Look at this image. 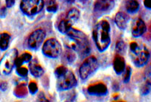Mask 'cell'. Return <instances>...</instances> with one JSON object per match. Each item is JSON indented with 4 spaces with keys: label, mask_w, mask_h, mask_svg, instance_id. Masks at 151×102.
<instances>
[{
    "label": "cell",
    "mask_w": 151,
    "mask_h": 102,
    "mask_svg": "<svg viewBox=\"0 0 151 102\" xmlns=\"http://www.w3.org/2000/svg\"><path fill=\"white\" fill-rule=\"evenodd\" d=\"M129 17L123 12H118L116 15L115 22L116 25L120 29H125L128 25Z\"/></svg>",
    "instance_id": "obj_15"
},
{
    "label": "cell",
    "mask_w": 151,
    "mask_h": 102,
    "mask_svg": "<svg viewBox=\"0 0 151 102\" xmlns=\"http://www.w3.org/2000/svg\"><path fill=\"white\" fill-rule=\"evenodd\" d=\"M110 26L107 21H102L96 24L93 30V38L100 52H104L110 44Z\"/></svg>",
    "instance_id": "obj_1"
},
{
    "label": "cell",
    "mask_w": 151,
    "mask_h": 102,
    "mask_svg": "<svg viewBox=\"0 0 151 102\" xmlns=\"http://www.w3.org/2000/svg\"><path fill=\"white\" fill-rule=\"evenodd\" d=\"M18 51L16 48H13L5 53L0 59V75H9L15 66V62L17 58Z\"/></svg>",
    "instance_id": "obj_3"
},
{
    "label": "cell",
    "mask_w": 151,
    "mask_h": 102,
    "mask_svg": "<svg viewBox=\"0 0 151 102\" xmlns=\"http://www.w3.org/2000/svg\"><path fill=\"white\" fill-rule=\"evenodd\" d=\"M69 2H72V1H73V0H68Z\"/></svg>",
    "instance_id": "obj_32"
},
{
    "label": "cell",
    "mask_w": 151,
    "mask_h": 102,
    "mask_svg": "<svg viewBox=\"0 0 151 102\" xmlns=\"http://www.w3.org/2000/svg\"><path fill=\"white\" fill-rule=\"evenodd\" d=\"M144 5L146 8L151 10V0H144Z\"/></svg>",
    "instance_id": "obj_29"
},
{
    "label": "cell",
    "mask_w": 151,
    "mask_h": 102,
    "mask_svg": "<svg viewBox=\"0 0 151 102\" xmlns=\"http://www.w3.org/2000/svg\"><path fill=\"white\" fill-rule=\"evenodd\" d=\"M61 45L55 38L47 40L42 47L43 54L49 58H58L61 53Z\"/></svg>",
    "instance_id": "obj_9"
},
{
    "label": "cell",
    "mask_w": 151,
    "mask_h": 102,
    "mask_svg": "<svg viewBox=\"0 0 151 102\" xmlns=\"http://www.w3.org/2000/svg\"><path fill=\"white\" fill-rule=\"evenodd\" d=\"M147 26L141 18L135 19L132 25V34L135 38L141 37L145 33Z\"/></svg>",
    "instance_id": "obj_11"
},
{
    "label": "cell",
    "mask_w": 151,
    "mask_h": 102,
    "mask_svg": "<svg viewBox=\"0 0 151 102\" xmlns=\"http://www.w3.org/2000/svg\"><path fill=\"white\" fill-rule=\"evenodd\" d=\"M29 70L31 74L35 77H40L44 74V69L40 65V63L38 62L37 60H33L29 62Z\"/></svg>",
    "instance_id": "obj_16"
},
{
    "label": "cell",
    "mask_w": 151,
    "mask_h": 102,
    "mask_svg": "<svg viewBox=\"0 0 151 102\" xmlns=\"http://www.w3.org/2000/svg\"><path fill=\"white\" fill-rule=\"evenodd\" d=\"M44 7L43 0H21L20 8L24 14L33 16L40 13Z\"/></svg>",
    "instance_id": "obj_6"
},
{
    "label": "cell",
    "mask_w": 151,
    "mask_h": 102,
    "mask_svg": "<svg viewBox=\"0 0 151 102\" xmlns=\"http://www.w3.org/2000/svg\"><path fill=\"white\" fill-rule=\"evenodd\" d=\"M68 37L73 40L79 47V51L83 55H87L90 53V45L88 37L81 31L71 28L67 33Z\"/></svg>",
    "instance_id": "obj_4"
},
{
    "label": "cell",
    "mask_w": 151,
    "mask_h": 102,
    "mask_svg": "<svg viewBox=\"0 0 151 102\" xmlns=\"http://www.w3.org/2000/svg\"><path fill=\"white\" fill-rule=\"evenodd\" d=\"M66 58L68 60V62H72L73 61H74V59L76 58L75 54L73 52H71V51H67V53H66Z\"/></svg>",
    "instance_id": "obj_27"
},
{
    "label": "cell",
    "mask_w": 151,
    "mask_h": 102,
    "mask_svg": "<svg viewBox=\"0 0 151 102\" xmlns=\"http://www.w3.org/2000/svg\"><path fill=\"white\" fill-rule=\"evenodd\" d=\"M8 87V84L6 82H2L1 84H0V89L2 91H5L7 89Z\"/></svg>",
    "instance_id": "obj_31"
},
{
    "label": "cell",
    "mask_w": 151,
    "mask_h": 102,
    "mask_svg": "<svg viewBox=\"0 0 151 102\" xmlns=\"http://www.w3.org/2000/svg\"><path fill=\"white\" fill-rule=\"evenodd\" d=\"M31 60H32V55L27 52H25L17 58L15 62V67L17 68V67L22 66L24 62H29Z\"/></svg>",
    "instance_id": "obj_18"
},
{
    "label": "cell",
    "mask_w": 151,
    "mask_h": 102,
    "mask_svg": "<svg viewBox=\"0 0 151 102\" xmlns=\"http://www.w3.org/2000/svg\"><path fill=\"white\" fill-rule=\"evenodd\" d=\"M79 17V11L76 8H72L69 11L65 18L62 20L58 25V30L63 34L68 33L73 25L78 21Z\"/></svg>",
    "instance_id": "obj_8"
},
{
    "label": "cell",
    "mask_w": 151,
    "mask_h": 102,
    "mask_svg": "<svg viewBox=\"0 0 151 102\" xmlns=\"http://www.w3.org/2000/svg\"><path fill=\"white\" fill-rule=\"evenodd\" d=\"M5 2H6L7 8H12L14 5V3H15V0H6Z\"/></svg>",
    "instance_id": "obj_30"
},
{
    "label": "cell",
    "mask_w": 151,
    "mask_h": 102,
    "mask_svg": "<svg viewBox=\"0 0 151 102\" xmlns=\"http://www.w3.org/2000/svg\"><path fill=\"white\" fill-rule=\"evenodd\" d=\"M28 88H29V91L31 94H35L36 93V92L38 91V86L36 85V84L35 82H30L28 86Z\"/></svg>",
    "instance_id": "obj_25"
},
{
    "label": "cell",
    "mask_w": 151,
    "mask_h": 102,
    "mask_svg": "<svg viewBox=\"0 0 151 102\" xmlns=\"http://www.w3.org/2000/svg\"><path fill=\"white\" fill-rule=\"evenodd\" d=\"M66 70H67V68H66V67H64V66L58 67V68H57L56 69H55V76H56V77H57V76H58L59 75L62 74L65 72Z\"/></svg>",
    "instance_id": "obj_26"
},
{
    "label": "cell",
    "mask_w": 151,
    "mask_h": 102,
    "mask_svg": "<svg viewBox=\"0 0 151 102\" xmlns=\"http://www.w3.org/2000/svg\"><path fill=\"white\" fill-rule=\"evenodd\" d=\"M16 73L20 76H26L28 74V69L24 66L17 67L16 69Z\"/></svg>",
    "instance_id": "obj_23"
},
{
    "label": "cell",
    "mask_w": 151,
    "mask_h": 102,
    "mask_svg": "<svg viewBox=\"0 0 151 102\" xmlns=\"http://www.w3.org/2000/svg\"><path fill=\"white\" fill-rule=\"evenodd\" d=\"M58 8V5L55 0H49L46 5V9L49 12H55Z\"/></svg>",
    "instance_id": "obj_20"
},
{
    "label": "cell",
    "mask_w": 151,
    "mask_h": 102,
    "mask_svg": "<svg viewBox=\"0 0 151 102\" xmlns=\"http://www.w3.org/2000/svg\"><path fill=\"white\" fill-rule=\"evenodd\" d=\"M129 56L132 61L137 67H143L148 62L150 57L149 50L144 45L132 42L129 46Z\"/></svg>",
    "instance_id": "obj_2"
},
{
    "label": "cell",
    "mask_w": 151,
    "mask_h": 102,
    "mask_svg": "<svg viewBox=\"0 0 151 102\" xmlns=\"http://www.w3.org/2000/svg\"><path fill=\"white\" fill-rule=\"evenodd\" d=\"M11 35L7 33H2L0 35V50L5 51L9 48Z\"/></svg>",
    "instance_id": "obj_17"
},
{
    "label": "cell",
    "mask_w": 151,
    "mask_h": 102,
    "mask_svg": "<svg viewBox=\"0 0 151 102\" xmlns=\"http://www.w3.org/2000/svg\"><path fill=\"white\" fill-rule=\"evenodd\" d=\"M125 8L129 13H135L139 8V3L137 0H128L125 3Z\"/></svg>",
    "instance_id": "obj_19"
},
{
    "label": "cell",
    "mask_w": 151,
    "mask_h": 102,
    "mask_svg": "<svg viewBox=\"0 0 151 102\" xmlns=\"http://www.w3.org/2000/svg\"><path fill=\"white\" fill-rule=\"evenodd\" d=\"M123 72V81L125 82V84H127L130 80L131 74H132V68L129 66L126 67Z\"/></svg>",
    "instance_id": "obj_21"
},
{
    "label": "cell",
    "mask_w": 151,
    "mask_h": 102,
    "mask_svg": "<svg viewBox=\"0 0 151 102\" xmlns=\"http://www.w3.org/2000/svg\"><path fill=\"white\" fill-rule=\"evenodd\" d=\"M113 69L117 74L123 73L125 69V61L120 55H116L113 60Z\"/></svg>",
    "instance_id": "obj_14"
},
{
    "label": "cell",
    "mask_w": 151,
    "mask_h": 102,
    "mask_svg": "<svg viewBox=\"0 0 151 102\" xmlns=\"http://www.w3.org/2000/svg\"><path fill=\"white\" fill-rule=\"evenodd\" d=\"M114 0H96L94 2V10L98 11H107L114 7Z\"/></svg>",
    "instance_id": "obj_12"
},
{
    "label": "cell",
    "mask_w": 151,
    "mask_h": 102,
    "mask_svg": "<svg viewBox=\"0 0 151 102\" xmlns=\"http://www.w3.org/2000/svg\"><path fill=\"white\" fill-rule=\"evenodd\" d=\"M57 87L59 90H68L76 85V78L71 71L67 68L62 74L57 76Z\"/></svg>",
    "instance_id": "obj_5"
},
{
    "label": "cell",
    "mask_w": 151,
    "mask_h": 102,
    "mask_svg": "<svg viewBox=\"0 0 151 102\" xmlns=\"http://www.w3.org/2000/svg\"><path fill=\"white\" fill-rule=\"evenodd\" d=\"M88 92L93 95H104L107 93V88L106 85L102 83L94 84L88 86Z\"/></svg>",
    "instance_id": "obj_13"
},
{
    "label": "cell",
    "mask_w": 151,
    "mask_h": 102,
    "mask_svg": "<svg viewBox=\"0 0 151 102\" xmlns=\"http://www.w3.org/2000/svg\"><path fill=\"white\" fill-rule=\"evenodd\" d=\"M45 32L43 29H36L32 33L28 38V46L32 50H37L45 39Z\"/></svg>",
    "instance_id": "obj_10"
},
{
    "label": "cell",
    "mask_w": 151,
    "mask_h": 102,
    "mask_svg": "<svg viewBox=\"0 0 151 102\" xmlns=\"http://www.w3.org/2000/svg\"><path fill=\"white\" fill-rule=\"evenodd\" d=\"M125 44L122 41H119L116 44V50L119 53H123L125 51Z\"/></svg>",
    "instance_id": "obj_22"
},
{
    "label": "cell",
    "mask_w": 151,
    "mask_h": 102,
    "mask_svg": "<svg viewBox=\"0 0 151 102\" xmlns=\"http://www.w3.org/2000/svg\"><path fill=\"white\" fill-rule=\"evenodd\" d=\"M99 63L94 56L88 57L79 68V75L82 80H86L98 70Z\"/></svg>",
    "instance_id": "obj_7"
},
{
    "label": "cell",
    "mask_w": 151,
    "mask_h": 102,
    "mask_svg": "<svg viewBox=\"0 0 151 102\" xmlns=\"http://www.w3.org/2000/svg\"><path fill=\"white\" fill-rule=\"evenodd\" d=\"M150 90V89L149 85H145L141 88V93L142 95H147V94L149 93Z\"/></svg>",
    "instance_id": "obj_28"
},
{
    "label": "cell",
    "mask_w": 151,
    "mask_h": 102,
    "mask_svg": "<svg viewBox=\"0 0 151 102\" xmlns=\"http://www.w3.org/2000/svg\"><path fill=\"white\" fill-rule=\"evenodd\" d=\"M144 77H145V80H146L147 84L149 86H151V64L148 67L147 69Z\"/></svg>",
    "instance_id": "obj_24"
}]
</instances>
